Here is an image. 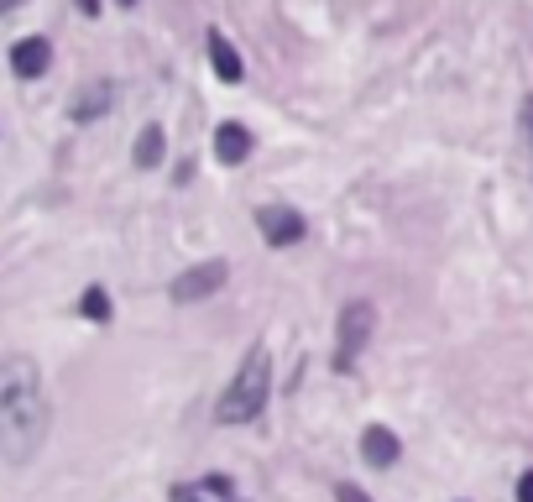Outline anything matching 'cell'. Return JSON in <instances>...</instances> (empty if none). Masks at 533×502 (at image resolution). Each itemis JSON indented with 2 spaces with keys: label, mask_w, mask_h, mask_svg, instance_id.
<instances>
[{
  "label": "cell",
  "mask_w": 533,
  "mask_h": 502,
  "mask_svg": "<svg viewBox=\"0 0 533 502\" xmlns=\"http://www.w3.org/2000/svg\"><path fill=\"white\" fill-rule=\"evenodd\" d=\"M105 105H110V84H95V95H89L84 105H74V116H79V121H89V116H100Z\"/></svg>",
  "instance_id": "cell-12"
},
{
  "label": "cell",
  "mask_w": 533,
  "mask_h": 502,
  "mask_svg": "<svg viewBox=\"0 0 533 502\" xmlns=\"http://www.w3.org/2000/svg\"><path fill=\"white\" fill-rule=\"evenodd\" d=\"M246 152H251V131L241 121H225L215 131V157H220L225 168H236V163H246Z\"/></svg>",
  "instance_id": "cell-8"
},
{
  "label": "cell",
  "mask_w": 533,
  "mask_h": 502,
  "mask_svg": "<svg viewBox=\"0 0 533 502\" xmlns=\"http://www.w3.org/2000/svg\"><path fill=\"white\" fill-rule=\"evenodd\" d=\"M518 502H533V471L518 476Z\"/></svg>",
  "instance_id": "cell-15"
},
{
  "label": "cell",
  "mask_w": 533,
  "mask_h": 502,
  "mask_svg": "<svg viewBox=\"0 0 533 502\" xmlns=\"http://www.w3.org/2000/svg\"><path fill=\"white\" fill-rule=\"evenodd\" d=\"M267 393H272V356H267V346H257V351L241 361V372L230 377L225 398L215 408V419L220 424H251L267 408Z\"/></svg>",
  "instance_id": "cell-2"
},
{
  "label": "cell",
  "mask_w": 533,
  "mask_h": 502,
  "mask_svg": "<svg viewBox=\"0 0 533 502\" xmlns=\"http://www.w3.org/2000/svg\"><path fill=\"white\" fill-rule=\"evenodd\" d=\"M53 408L48 387H42V367L32 356H0V461H32L48 440Z\"/></svg>",
  "instance_id": "cell-1"
},
{
  "label": "cell",
  "mask_w": 533,
  "mask_h": 502,
  "mask_svg": "<svg viewBox=\"0 0 533 502\" xmlns=\"http://www.w3.org/2000/svg\"><path fill=\"white\" fill-rule=\"evenodd\" d=\"M210 63H215V74L225 79V84H236L246 68H241V58H236V48L225 42V32H210Z\"/></svg>",
  "instance_id": "cell-9"
},
{
  "label": "cell",
  "mask_w": 533,
  "mask_h": 502,
  "mask_svg": "<svg viewBox=\"0 0 533 502\" xmlns=\"http://www.w3.org/2000/svg\"><path fill=\"white\" fill-rule=\"evenodd\" d=\"M518 126H523V142H528V163H533V95L518 105Z\"/></svg>",
  "instance_id": "cell-13"
},
{
  "label": "cell",
  "mask_w": 533,
  "mask_h": 502,
  "mask_svg": "<svg viewBox=\"0 0 533 502\" xmlns=\"http://www.w3.org/2000/svg\"><path fill=\"white\" fill-rule=\"evenodd\" d=\"M361 455H366V461H372V466H398L403 440L392 435L387 424H372V429H366V435H361Z\"/></svg>",
  "instance_id": "cell-7"
},
{
  "label": "cell",
  "mask_w": 533,
  "mask_h": 502,
  "mask_svg": "<svg viewBox=\"0 0 533 502\" xmlns=\"http://www.w3.org/2000/svg\"><path fill=\"white\" fill-rule=\"evenodd\" d=\"M162 147H168V142H162V126H147L142 136H136V168H157L162 163Z\"/></svg>",
  "instance_id": "cell-10"
},
{
  "label": "cell",
  "mask_w": 533,
  "mask_h": 502,
  "mask_svg": "<svg viewBox=\"0 0 533 502\" xmlns=\"http://www.w3.org/2000/svg\"><path fill=\"white\" fill-rule=\"evenodd\" d=\"M372 330H377V309L366 299H351L340 309V325H335V340H340V346H335V367L340 372L356 367V356L372 346Z\"/></svg>",
  "instance_id": "cell-3"
},
{
  "label": "cell",
  "mask_w": 533,
  "mask_h": 502,
  "mask_svg": "<svg viewBox=\"0 0 533 502\" xmlns=\"http://www.w3.org/2000/svg\"><path fill=\"white\" fill-rule=\"evenodd\" d=\"M121 6H136V0H121Z\"/></svg>",
  "instance_id": "cell-16"
},
{
  "label": "cell",
  "mask_w": 533,
  "mask_h": 502,
  "mask_svg": "<svg viewBox=\"0 0 533 502\" xmlns=\"http://www.w3.org/2000/svg\"><path fill=\"white\" fill-rule=\"evenodd\" d=\"M79 309H84L89 319H110V293H105V288H89L84 299H79Z\"/></svg>",
  "instance_id": "cell-11"
},
{
  "label": "cell",
  "mask_w": 533,
  "mask_h": 502,
  "mask_svg": "<svg viewBox=\"0 0 533 502\" xmlns=\"http://www.w3.org/2000/svg\"><path fill=\"white\" fill-rule=\"evenodd\" d=\"M48 63H53L48 37H21L16 48H11V68H16V79H37V74H48Z\"/></svg>",
  "instance_id": "cell-6"
},
{
  "label": "cell",
  "mask_w": 533,
  "mask_h": 502,
  "mask_svg": "<svg viewBox=\"0 0 533 502\" xmlns=\"http://www.w3.org/2000/svg\"><path fill=\"white\" fill-rule=\"evenodd\" d=\"M335 502H372V497H366L356 482H340V487H335Z\"/></svg>",
  "instance_id": "cell-14"
},
{
  "label": "cell",
  "mask_w": 533,
  "mask_h": 502,
  "mask_svg": "<svg viewBox=\"0 0 533 502\" xmlns=\"http://www.w3.org/2000/svg\"><path fill=\"white\" fill-rule=\"evenodd\" d=\"M257 225H262L267 246H293L298 236H304V215L283 210V204H267V210H257Z\"/></svg>",
  "instance_id": "cell-5"
},
{
  "label": "cell",
  "mask_w": 533,
  "mask_h": 502,
  "mask_svg": "<svg viewBox=\"0 0 533 502\" xmlns=\"http://www.w3.org/2000/svg\"><path fill=\"white\" fill-rule=\"evenodd\" d=\"M225 278H230V267L220 257H210V262H199L189 272H178L168 293H173V304H199V299H215V293L225 288Z\"/></svg>",
  "instance_id": "cell-4"
}]
</instances>
